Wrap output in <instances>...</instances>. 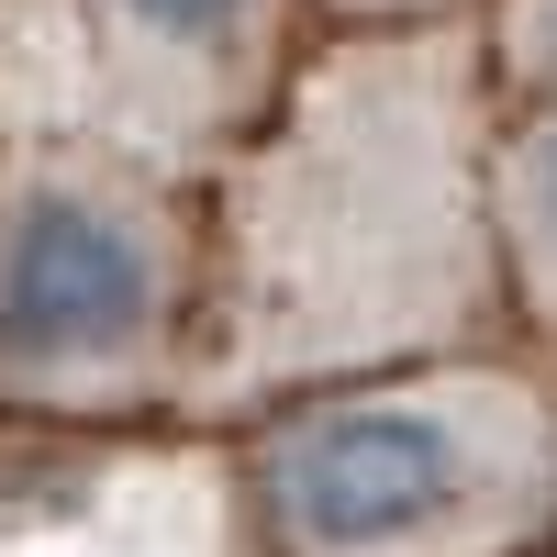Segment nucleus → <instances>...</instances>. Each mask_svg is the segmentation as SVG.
Returning a JSON list of instances; mask_svg holds the SVG:
<instances>
[{"label": "nucleus", "instance_id": "nucleus-1", "mask_svg": "<svg viewBox=\"0 0 557 557\" xmlns=\"http://www.w3.org/2000/svg\"><path fill=\"white\" fill-rule=\"evenodd\" d=\"M480 168L446 45L323 67L235 201V312L257 357L412 346L480 290Z\"/></svg>", "mask_w": 557, "mask_h": 557}, {"label": "nucleus", "instance_id": "nucleus-2", "mask_svg": "<svg viewBox=\"0 0 557 557\" xmlns=\"http://www.w3.org/2000/svg\"><path fill=\"white\" fill-rule=\"evenodd\" d=\"M546 491V412L469 380H380L268 435V524L290 557H469Z\"/></svg>", "mask_w": 557, "mask_h": 557}, {"label": "nucleus", "instance_id": "nucleus-3", "mask_svg": "<svg viewBox=\"0 0 557 557\" xmlns=\"http://www.w3.org/2000/svg\"><path fill=\"white\" fill-rule=\"evenodd\" d=\"M178 312V223L123 157H23L0 190V380L23 401H112Z\"/></svg>", "mask_w": 557, "mask_h": 557}, {"label": "nucleus", "instance_id": "nucleus-4", "mask_svg": "<svg viewBox=\"0 0 557 557\" xmlns=\"http://www.w3.org/2000/svg\"><path fill=\"white\" fill-rule=\"evenodd\" d=\"M89 34H101L112 123L146 157H178L190 134L257 101L278 0H89Z\"/></svg>", "mask_w": 557, "mask_h": 557}, {"label": "nucleus", "instance_id": "nucleus-5", "mask_svg": "<svg viewBox=\"0 0 557 557\" xmlns=\"http://www.w3.org/2000/svg\"><path fill=\"white\" fill-rule=\"evenodd\" d=\"M502 246L524 257V290L557 323V112L524 123V146L502 157Z\"/></svg>", "mask_w": 557, "mask_h": 557}]
</instances>
